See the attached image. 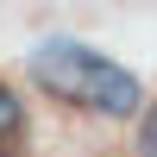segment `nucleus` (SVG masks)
<instances>
[{
  "mask_svg": "<svg viewBox=\"0 0 157 157\" xmlns=\"http://www.w3.org/2000/svg\"><path fill=\"white\" fill-rule=\"evenodd\" d=\"M132 157H157V101L138 113V132H132Z\"/></svg>",
  "mask_w": 157,
  "mask_h": 157,
  "instance_id": "3",
  "label": "nucleus"
},
{
  "mask_svg": "<svg viewBox=\"0 0 157 157\" xmlns=\"http://www.w3.org/2000/svg\"><path fill=\"white\" fill-rule=\"evenodd\" d=\"M25 69H32V82L44 88L50 101H63V107H75V113H94V120H138V113L151 107L145 82H138L126 63H113V57H101L94 44H82L75 32L38 38L32 57H25Z\"/></svg>",
  "mask_w": 157,
  "mask_h": 157,
  "instance_id": "1",
  "label": "nucleus"
},
{
  "mask_svg": "<svg viewBox=\"0 0 157 157\" xmlns=\"http://www.w3.org/2000/svg\"><path fill=\"white\" fill-rule=\"evenodd\" d=\"M32 151V120L13 82H0V157H25Z\"/></svg>",
  "mask_w": 157,
  "mask_h": 157,
  "instance_id": "2",
  "label": "nucleus"
}]
</instances>
